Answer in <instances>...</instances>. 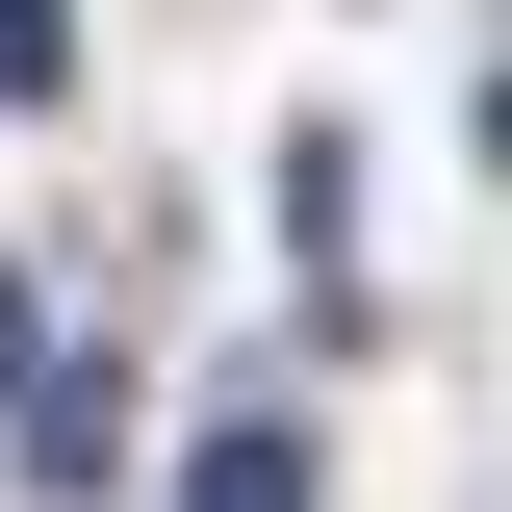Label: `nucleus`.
I'll return each mask as SVG.
<instances>
[{
    "mask_svg": "<svg viewBox=\"0 0 512 512\" xmlns=\"http://www.w3.org/2000/svg\"><path fill=\"white\" fill-rule=\"evenodd\" d=\"M52 77H77V26H52V0H0V103H52Z\"/></svg>",
    "mask_w": 512,
    "mask_h": 512,
    "instance_id": "obj_2",
    "label": "nucleus"
},
{
    "mask_svg": "<svg viewBox=\"0 0 512 512\" xmlns=\"http://www.w3.org/2000/svg\"><path fill=\"white\" fill-rule=\"evenodd\" d=\"M487 180H512V52H487Z\"/></svg>",
    "mask_w": 512,
    "mask_h": 512,
    "instance_id": "obj_3",
    "label": "nucleus"
},
{
    "mask_svg": "<svg viewBox=\"0 0 512 512\" xmlns=\"http://www.w3.org/2000/svg\"><path fill=\"white\" fill-rule=\"evenodd\" d=\"M180 512H308V436H282V410H231V436L180 461Z\"/></svg>",
    "mask_w": 512,
    "mask_h": 512,
    "instance_id": "obj_1",
    "label": "nucleus"
}]
</instances>
